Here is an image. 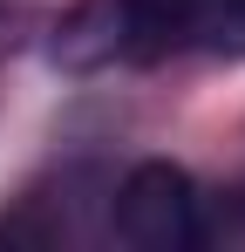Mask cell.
<instances>
[{
	"label": "cell",
	"instance_id": "1",
	"mask_svg": "<svg viewBox=\"0 0 245 252\" xmlns=\"http://www.w3.org/2000/svg\"><path fill=\"white\" fill-rule=\"evenodd\" d=\"M204 0H75L55 21V62L61 68H157L170 55L198 48Z\"/></svg>",
	"mask_w": 245,
	"mask_h": 252
},
{
	"label": "cell",
	"instance_id": "2",
	"mask_svg": "<svg viewBox=\"0 0 245 252\" xmlns=\"http://www.w3.org/2000/svg\"><path fill=\"white\" fill-rule=\"evenodd\" d=\"M109 232L136 252L211 246V191L170 157H143L109 184Z\"/></svg>",
	"mask_w": 245,
	"mask_h": 252
},
{
	"label": "cell",
	"instance_id": "3",
	"mask_svg": "<svg viewBox=\"0 0 245 252\" xmlns=\"http://www.w3.org/2000/svg\"><path fill=\"white\" fill-rule=\"evenodd\" d=\"M198 48L218 62H245V0H204L198 7Z\"/></svg>",
	"mask_w": 245,
	"mask_h": 252
}]
</instances>
